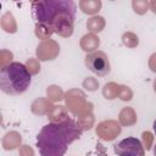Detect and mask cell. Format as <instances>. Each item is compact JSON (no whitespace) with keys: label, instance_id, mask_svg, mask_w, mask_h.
Returning <instances> with one entry per match:
<instances>
[{"label":"cell","instance_id":"5b68a950","mask_svg":"<svg viewBox=\"0 0 156 156\" xmlns=\"http://www.w3.org/2000/svg\"><path fill=\"white\" fill-rule=\"evenodd\" d=\"M115 154L117 156H145V150L138 138L128 136L115 144Z\"/></svg>","mask_w":156,"mask_h":156},{"label":"cell","instance_id":"7a4b0ae2","mask_svg":"<svg viewBox=\"0 0 156 156\" xmlns=\"http://www.w3.org/2000/svg\"><path fill=\"white\" fill-rule=\"evenodd\" d=\"M33 17L55 33L69 35L76 16V4L71 0L37 1L32 4Z\"/></svg>","mask_w":156,"mask_h":156},{"label":"cell","instance_id":"3957f363","mask_svg":"<svg viewBox=\"0 0 156 156\" xmlns=\"http://www.w3.org/2000/svg\"><path fill=\"white\" fill-rule=\"evenodd\" d=\"M32 76L21 62H10L0 71V88L5 94L20 95L30 85Z\"/></svg>","mask_w":156,"mask_h":156},{"label":"cell","instance_id":"277c9868","mask_svg":"<svg viewBox=\"0 0 156 156\" xmlns=\"http://www.w3.org/2000/svg\"><path fill=\"white\" fill-rule=\"evenodd\" d=\"M84 62L88 69L95 73L96 76L102 77L110 73V62L107 56L102 51H94L91 54H88L84 58Z\"/></svg>","mask_w":156,"mask_h":156},{"label":"cell","instance_id":"8992f818","mask_svg":"<svg viewBox=\"0 0 156 156\" xmlns=\"http://www.w3.org/2000/svg\"><path fill=\"white\" fill-rule=\"evenodd\" d=\"M152 128H154V133H155V135H156V119L154 121V126H152Z\"/></svg>","mask_w":156,"mask_h":156},{"label":"cell","instance_id":"52a82bcc","mask_svg":"<svg viewBox=\"0 0 156 156\" xmlns=\"http://www.w3.org/2000/svg\"><path fill=\"white\" fill-rule=\"evenodd\" d=\"M154 155L156 156V144H155V146H154Z\"/></svg>","mask_w":156,"mask_h":156},{"label":"cell","instance_id":"6da1fadb","mask_svg":"<svg viewBox=\"0 0 156 156\" xmlns=\"http://www.w3.org/2000/svg\"><path fill=\"white\" fill-rule=\"evenodd\" d=\"M80 135L79 126L74 119L67 117L44 126L37 135V147L41 156H65L68 145L79 139Z\"/></svg>","mask_w":156,"mask_h":156}]
</instances>
